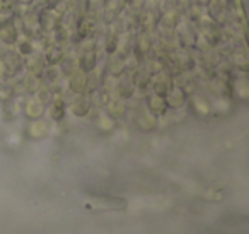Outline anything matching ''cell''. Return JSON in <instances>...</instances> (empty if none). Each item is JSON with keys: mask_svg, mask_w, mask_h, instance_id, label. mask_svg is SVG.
Instances as JSON below:
<instances>
[{"mask_svg": "<svg viewBox=\"0 0 249 234\" xmlns=\"http://www.w3.org/2000/svg\"><path fill=\"white\" fill-rule=\"evenodd\" d=\"M19 52H21L22 55H31L33 48H31V45H29V43L26 41V43H22V46H21V48H19Z\"/></svg>", "mask_w": 249, "mask_h": 234, "instance_id": "9c48e42d", "label": "cell"}, {"mask_svg": "<svg viewBox=\"0 0 249 234\" xmlns=\"http://www.w3.org/2000/svg\"><path fill=\"white\" fill-rule=\"evenodd\" d=\"M50 117L55 121H60L65 117V106H63L62 101H55V103L52 104V108H50Z\"/></svg>", "mask_w": 249, "mask_h": 234, "instance_id": "52a82bcc", "label": "cell"}, {"mask_svg": "<svg viewBox=\"0 0 249 234\" xmlns=\"http://www.w3.org/2000/svg\"><path fill=\"white\" fill-rule=\"evenodd\" d=\"M147 106H149L150 113L154 115V117H157V115H162L167 111V101H166V96H160V94H156L154 93L152 96L147 99Z\"/></svg>", "mask_w": 249, "mask_h": 234, "instance_id": "6da1fadb", "label": "cell"}, {"mask_svg": "<svg viewBox=\"0 0 249 234\" xmlns=\"http://www.w3.org/2000/svg\"><path fill=\"white\" fill-rule=\"evenodd\" d=\"M184 93L181 89H171L169 93L166 94V101L169 108H181L184 104Z\"/></svg>", "mask_w": 249, "mask_h": 234, "instance_id": "277c9868", "label": "cell"}, {"mask_svg": "<svg viewBox=\"0 0 249 234\" xmlns=\"http://www.w3.org/2000/svg\"><path fill=\"white\" fill-rule=\"evenodd\" d=\"M0 38H2V41H5V43H14L16 41V29L12 28L11 24L4 26V28L0 29Z\"/></svg>", "mask_w": 249, "mask_h": 234, "instance_id": "ba28073f", "label": "cell"}, {"mask_svg": "<svg viewBox=\"0 0 249 234\" xmlns=\"http://www.w3.org/2000/svg\"><path fill=\"white\" fill-rule=\"evenodd\" d=\"M72 113L75 115V117H80V118L86 117V115L89 113V101H87L84 96H79L72 103Z\"/></svg>", "mask_w": 249, "mask_h": 234, "instance_id": "5b68a950", "label": "cell"}, {"mask_svg": "<svg viewBox=\"0 0 249 234\" xmlns=\"http://www.w3.org/2000/svg\"><path fill=\"white\" fill-rule=\"evenodd\" d=\"M28 134H29V137H33V138H43L48 134V123H46L43 118L31 120V123H29V127H28Z\"/></svg>", "mask_w": 249, "mask_h": 234, "instance_id": "7a4b0ae2", "label": "cell"}, {"mask_svg": "<svg viewBox=\"0 0 249 234\" xmlns=\"http://www.w3.org/2000/svg\"><path fill=\"white\" fill-rule=\"evenodd\" d=\"M94 67H96V55H94V52L84 53L82 58H80V69L84 72H92Z\"/></svg>", "mask_w": 249, "mask_h": 234, "instance_id": "8992f818", "label": "cell"}, {"mask_svg": "<svg viewBox=\"0 0 249 234\" xmlns=\"http://www.w3.org/2000/svg\"><path fill=\"white\" fill-rule=\"evenodd\" d=\"M26 115L31 120H36V118H41V115L45 113V106H43V101L39 99H31L28 104H26Z\"/></svg>", "mask_w": 249, "mask_h": 234, "instance_id": "3957f363", "label": "cell"}]
</instances>
